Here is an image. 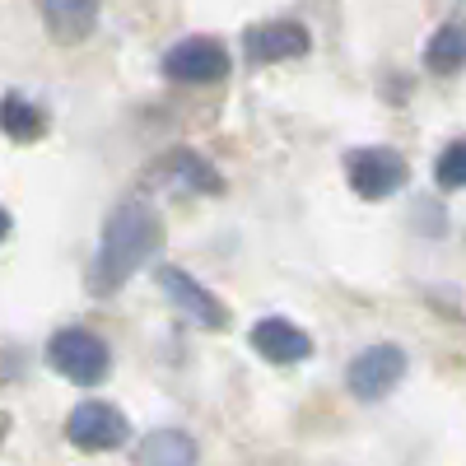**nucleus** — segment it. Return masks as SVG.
Returning a JSON list of instances; mask_svg holds the SVG:
<instances>
[{
	"instance_id": "obj_3",
	"label": "nucleus",
	"mask_w": 466,
	"mask_h": 466,
	"mask_svg": "<svg viewBox=\"0 0 466 466\" xmlns=\"http://www.w3.org/2000/svg\"><path fill=\"white\" fill-rule=\"evenodd\" d=\"M345 177H350V191L364 201H382V197H392V191L406 187V159L397 149H355V154H345Z\"/></svg>"
},
{
	"instance_id": "obj_6",
	"label": "nucleus",
	"mask_w": 466,
	"mask_h": 466,
	"mask_svg": "<svg viewBox=\"0 0 466 466\" xmlns=\"http://www.w3.org/2000/svg\"><path fill=\"white\" fill-rule=\"evenodd\" d=\"M164 75L177 85H210L228 75V52L215 37H182L164 52Z\"/></svg>"
},
{
	"instance_id": "obj_10",
	"label": "nucleus",
	"mask_w": 466,
	"mask_h": 466,
	"mask_svg": "<svg viewBox=\"0 0 466 466\" xmlns=\"http://www.w3.org/2000/svg\"><path fill=\"white\" fill-rule=\"evenodd\" d=\"M37 10L56 43H85L98 24L103 0H37Z\"/></svg>"
},
{
	"instance_id": "obj_12",
	"label": "nucleus",
	"mask_w": 466,
	"mask_h": 466,
	"mask_svg": "<svg viewBox=\"0 0 466 466\" xmlns=\"http://www.w3.org/2000/svg\"><path fill=\"white\" fill-rule=\"evenodd\" d=\"M136 466H197V439L182 430H154L140 439Z\"/></svg>"
},
{
	"instance_id": "obj_13",
	"label": "nucleus",
	"mask_w": 466,
	"mask_h": 466,
	"mask_svg": "<svg viewBox=\"0 0 466 466\" xmlns=\"http://www.w3.org/2000/svg\"><path fill=\"white\" fill-rule=\"evenodd\" d=\"M0 131H5L10 140H37L47 131V116L24 94H5V98H0Z\"/></svg>"
},
{
	"instance_id": "obj_15",
	"label": "nucleus",
	"mask_w": 466,
	"mask_h": 466,
	"mask_svg": "<svg viewBox=\"0 0 466 466\" xmlns=\"http://www.w3.org/2000/svg\"><path fill=\"white\" fill-rule=\"evenodd\" d=\"M434 177H439V187H448V191H457V187L466 182V145H461V140H452V145L439 154Z\"/></svg>"
},
{
	"instance_id": "obj_8",
	"label": "nucleus",
	"mask_w": 466,
	"mask_h": 466,
	"mask_svg": "<svg viewBox=\"0 0 466 466\" xmlns=\"http://www.w3.org/2000/svg\"><path fill=\"white\" fill-rule=\"evenodd\" d=\"M308 28L294 24V19H276V24H257L243 33V52L248 61L257 66H270V61H294V56H308Z\"/></svg>"
},
{
	"instance_id": "obj_17",
	"label": "nucleus",
	"mask_w": 466,
	"mask_h": 466,
	"mask_svg": "<svg viewBox=\"0 0 466 466\" xmlns=\"http://www.w3.org/2000/svg\"><path fill=\"white\" fill-rule=\"evenodd\" d=\"M5 430H10V420H5V410H0V439H5Z\"/></svg>"
},
{
	"instance_id": "obj_2",
	"label": "nucleus",
	"mask_w": 466,
	"mask_h": 466,
	"mask_svg": "<svg viewBox=\"0 0 466 466\" xmlns=\"http://www.w3.org/2000/svg\"><path fill=\"white\" fill-rule=\"evenodd\" d=\"M47 364L70 378V382H80V387H94L107 378L112 369V350L103 336L85 331V327H61L52 340H47Z\"/></svg>"
},
{
	"instance_id": "obj_16",
	"label": "nucleus",
	"mask_w": 466,
	"mask_h": 466,
	"mask_svg": "<svg viewBox=\"0 0 466 466\" xmlns=\"http://www.w3.org/2000/svg\"><path fill=\"white\" fill-rule=\"evenodd\" d=\"M5 238H10V210L0 206V243H5Z\"/></svg>"
},
{
	"instance_id": "obj_5",
	"label": "nucleus",
	"mask_w": 466,
	"mask_h": 466,
	"mask_svg": "<svg viewBox=\"0 0 466 466\" xmlns=\"http://www.w3.org/2000/svg\"><path fill=\"white\" fill-rule=\"evenodd\" d=\"M401 378H406V350L401 345H369V350H360L350 373H345L350 392L360 401H382Z\"/></svg>"
},
{
	"instance_id": "obj_7",
	"label": "nucleus",
	"mask_w": 466,
	"mask_h": 466,
	"mask_svg": "<svg viewBox=\"0 0 466 466\" xmlns=\"http://www.w3.org/2000/svg\"><path fill=\"white\" fill-rule=\"evenodd\" d=\"M159 289L182 308L191 322H201L206 331H228V308H224L197 276H191V270H182V266H159Z\"/></svg>"
},
{
	"instance_id": "obj_9",
	"label": "nucleus",
	"mask_w": 466,
	"mask_h": 466,
	"mask_svg": "<svg viewBox=\"0 0 466 466\" xmlns=\"http://www.w3.org/2000/svg\"><path fill=\"white\" fill-rule=\"evenodd\" d=\"M252 350L270 364H303L313 355V340H308V331L294 327L289 318H261L252 327Z\"/></svg>"
},
{
	"instance_id": "obj_11",
	"label": "nucleus",
	"mask_w": 466,
	"mask_h": 466,
	"mask_svg": "<svg viewBox=\"0 0 466 466\" xmlns=\"http://www.w3.org/2000/svg\"><path fill=\"white\" fill-rule=\"evenodd\" d=\"M149 177L164 182V187H177V191H219V173L201 159V154H191V149L164 154V159L149 168Z\"/></svg>"
},
{
	"instance_id": "obj_4",
	"label": "nucleus",
	"mask_w": 466,
	"mask_h": 466,
	"mask_svg": "<svg viewBox=\"0 0 466 466\" xmlns=\"http://www.w3.org/2000/svg\"><path fill=\"white\" fill-rule=\"evenodd\" d=\"M66 439L80 452H112L131 439V424L112 401H80L66 420Z\"/></svg>"
},
{
	"instance_id": "obj_14",
	"label": "nucleus",
	"mask_w": 466,
	"mask_h": 466,
	"mask_svg": "<svg viewBox=\"0 0 466 466\" xmlns=\"http://www.w3.org/2000/svg\"><path fill=\"white\" fill-rule=\"evenodd\" d=\"M461 56H466V43H461V24L457 19H448L430 43H424V66L430 70H439V75H452L457 66H461Z\"/></svg>"
},
{
	"instance_id": "obj_1",
	"label": "nucleus",
	"mask_w": 466,
	"mask_h": 466,
	"mask_svg": "<svg viewBox=\"0 0 466 466\" xmlns=\"http://www.w3.org/2000/svg\"><path fill=\"white\" fill-rule=\"evenodd\" d=\"M159 248H164V219L145 201H122L103 224V243H98V257L89 270L94 294H116L140 266L154 261Z\"/></svg>"
}]
</instances>
